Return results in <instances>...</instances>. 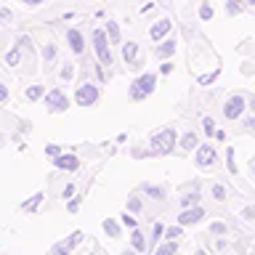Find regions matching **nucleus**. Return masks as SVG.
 I'll use <instances>...</instances> for the list:
<instances>
[{"mask_svg":"<svg viewBox=\"0 0 255 255\" xmlns=\"http://www.w3.org/2000/svg\"><path fill=\"white\" fill-rule=\"evenodd\" d=\"M181 234H183L181 226H167V229H165V239H175V242H178Z\"/></svg>","mask_w":255,"mask_h":255,"instance_id":"nucleus-30","label":"nucleus"},{"mask_svg":"<svg viewBox=\"0 0 255 255\" xmlns=\"http://www.w3.org/2000/svg\"><path fill=\"white\" fill-rule=\"evenodd\" d=\"M202 125H205V133H207V135H215V130H218L210 117H205V120H202Z\"/></svg>","mask_w":255,"mask_h":255,"instance_id":"nucleus-36","label":"nucleus"},{"mask_svg":"<svg viewBox=\"0 0 255 255\" xmlns=\"http://www.w3.org/2000/svg\"><path fill=\"white\" fill-rule=\"evenodd\" d=\"M194 162H197V167H213L218 162V151H215L213 143H199L194 149Z\"/></svg>","mask_w":255,"mask_h":255,"instance_id":"nucleus-6","label":"nucleus"},{"mask_svg":"<svg viewBox=\"0 0 255 255\" xmlns=\"http://www.w3.org/2000/svg\"><path fill=\"white\" fill-rule=\"evenodd\" d=\"M250 109H253V117L245 120V128H250V130H255V96L250 99Z\"/></svg>","mask_w":255,"mask_h":255,"instance_id":"nucleus-35","label":"nucleus"},{"mask_svg":"<svg viewBox=\"0 0 255 255\" xmlns=\"http://www.w3.org/2000/svg\"><path fill=\"white\" fill-rule=\"evenodd\" d=\"M226 165H229V170H231V173L237 170V162H234V149H229V154H226Z\"/></svg>","mask_w":255,"mask_h":255,"instance_id":"nucleus-38","label":"nucleus"},{"mask_svg":"<svg viewBox=\"0 0 255 255\" xmlns=\"http://www.w3.org/2000/svg\"><path fill=\"white\" fill-rule=\"evenodd\" d=\"M167 72H173V64H170V61L162 64V75H167Z\"/></svg>","mask_w":255,"mask_h":255,"instance_id":"nucleus-43","label":"nucleus"},{"mask_svg":"<svg viewBox=\"0 0 255 255\" xmlns=\"http://www.w3.org/2000/svg\"><path fill=\"white\" fill-rule=\"evenodd\" d=\"M61 151H64V149H61V146H56V143H48V146H45V154L51 157V159H53V157H59Z\"/></svg>","mask_w":255,"mask_h":255,"instance_id":"nucleus-34","label":"nucleus"},{"mask_svg":"<svg viewBox=\"0 0 255 255\" xmlns=\"http://www.w3.org/2000/svg\"><path fill=\"white\" fill-rule=\"evenodd\" d=\"M175 253H178V242L175 239H165V245H159L154 250V255H175Z\"/></svg>","mask_w":255,"mask_h":255,"instance_id":"nucleus-21","label":"nucleus"},{"mask_svg":"<svg viewBox=\"0 0 255 255\" xmlns=\"http://www.w3.org/2000/svg\"><path fill=\"white\" fill-rule=\"evenodd\" d=\"M123 59H125L128 67H133V64L138 61V43H133V40L123 43Z\"/></svg>","mask_w":255,"mask_h":255,"instance_id":"nucleus-15","label":"nucleus"},{"mask_svg":"<svg viewBox=\"0 0 255 255\" xmlns=\"http://www.w3.org/2000/svg\"><path fill=\"white\" fill-rule=\"evenodd\" d=\"M61 194H64V199H72V194H75V183H67Z\"/></svg>","mask_w":255,"mask_h":255,"instance_id":"nucleus-39","label":"nucleus"},{"mask_svg":"<svg viewBox=\"0 0 255 255\" xmlns=\"http://www.w3.org/2000/svg\"><path fill=\"white\" fill-rule=\"evenodd\" d=\"M21 3H27V5H40V3H45V0H21Z\"/></svg>","mask_w":255,"mask_h":255,"instance_id":"nucleus-44","label":"nucleus"},{"mask_svg":"<svg viewBox=\"0 0 255 255\" xmlns=\"http://www.w3.org/2000/svg\"><path fill=\"white\" fill-rule=\"evenodd\" d=\"M170 35V19H159L157 24H151L149 29V37L154 40V43H162V40Z\"/></svg>","mask_w":255,"mask_h":255,"instance_id":"nucleus-12","label":"nucleus"},{"mask_svg":"<svg viewBox=\"0 0 255 255\" xmlns=\"http://www.w3.org/2000/svg\"><path fill=\"white\" fill-rule=\"evenodd\" d=\"M69 213H77V207H80V197H75V199H69Z\"/></svg>","mask_w":255,"mask_h":255,"instance_id":"nucleus-41","label":"nucleus"},{"mask_svg":"<svg viewBox=\"0 0 255 255\" xmlns=\"http://www.w3.org/2000/svg\"><path fill=\"white\" fill-rule=\"evenodd\" d=\"M45 93H48V91H45L43 85H29V88H27V99H29V101L45 99Z\"/></svg>","mask_w":255,"mask_h":255,"instance_id":"nucleus-22","label":"nucleus"},{"mask_svg":"<svg viewBox=\"0 0 255 255\" xmlns=\"http://www.w3.org/2000/svg\"><path fill=\"white\" fill-rule=\"evenodd\" d=\"M99 96H101L99 85L83 80V83L77 85V91H75V101H77V107H96V104H99Z\"/></svg>","mask_w":255,"mask_h":255,"instance_id":"nucleus-4","label":"nucleus"},{"mask_svg":"<svg viewBox=\"0 0 255 255\" xmlns=\"http://www.w3.org/2000/svg\"><path fill=\"white\" fill-rule=\"evenodd\" d=\"M21 48H24V43H21V37H19V40H16V45L5 53V64H8V67H19V61H21Z\"/></svg>","mask_w":255,"mask_h":255,"instance_id":"nucleus-17","label":"nucleus"},{"mask_svg":"<svg viewBox=\"0 0 255 255\" xmlns=\"http://www.w3.org/2000/svg\"><path fill=\"white\" fill-rule=\"evenodd\" d=\"M242 112H245V96H229L226 99V107H223V115H226V120H239L242 117Z\"/></svg>","mask_w":255,"mask_h":255,"instance_id":"nucleus-8","label":"nucleus"},{"mask_svg":"<svg viewBox=\"0 0 255 255\" xmlns=\"http://www.w3.org/2000/svg\"><path fill=\"white\" fill-rule=\"evenodd\" d=\"M242 8H245V3H242V0H229V3H226V11H229V16H237V13H242Z\"/></svg>","mask_w":255,"mask_h":255,"instance_id":"nucleus-29","label":"nucleus"},{"mask_svg":"<svg viewBox=\"0 0 255 255\" xmlns=\"http://www.w3.org/2000/svg\"><path fill=\"white\" fill-rule=\"evenodd\" d=\"M56 59V45L53 43H45L43 45V64H51Z\"/></svg>","mask_w":255,"mask_h":255,"instance_id":"nucleus-27","label":"nucleus"},{"mask_svg":"<svg viewBox=\"0 0 255 255\" xmlns=\"http://www.w3.org/2000/svg\"><path fill=\"white\" fill-rule=\"evenodd\" d=\"M197 146H199V138H197L194 130H186L178 138V149H183V151H191V149H197Z\"/></svg>","mask_w":255,"mask_h":255,"instance_id":"nucleus-16","label":"nucleus"},{"mask_svg":"<svg viewBox=\"0 0 255 255\" xmlns=\"http://www.w3.org/2000/svg\"><path fill=\"white\" fill-rule=\"evenodd\" d=\"M162 237H165V226L162 223H154V226H151V234H149V250H154Z\"/></svg>","mask_w":255,"mask_h":255,"instance_id":"nucleus-19","label":"nucleus"},{"mask_svg":"<svg viewBox=\"0 0 255 255\" xmlns=\"http://www.w3.org/2000/svg\"><path fill=\"white\" fill-rule=\"evenodd\" d=\"M157 91V72H143L128 85V99L130 101H143Z\"/></svg>","mask_w":255,"mask_h":255,"instance_id":"nucleus-2","label":"nucleus"},{"mask_svg":"<svg viewBox=\"0 0 255 255\" xmlns=\"http://www.w3.org/2000/svg\"><path fill=\"white\" fill-rule=\"evenodd\" d=\"M80 242H83V231H72L67 239H61V242H56L51 247V255H72Z\"/></svg>","mask_w":255,"mask_h":255,"instance_id":"nucleus-7","label":"nucleus"},{"mask_svg":"<svg viewBox=\"0 0 255 255\" xmlns=\"http://www.w3.org/2000/svg\"><path fill=\"white\" fill-rule=\"evenodd\" d=\"M245 218H247V221L255 218V207H245Z\"/></svg>","mask_w":255,"mask_h":255,"instance_id":"nucleus-42","label":"nucleus"},{"mask_svg":"<svg viewBox=\"0 0 255 255\" xmlns=\"http://www.w3.org/2000/svg\"><path fill=\"white\" fill-rule=\"evenodd\" d=\"M53 165L64 173H75V170H80V157L77 154H64L61 151L59 157H53Z\"/></svg>","mask_w":255,"mask_h":255,"instance_id":"nucleus-10","label":"nucleus"},{"mask_svg":"<svg viewBox=\"0 0 255 255\" xmlns=\"http://www.w3.org/2000/svg\"><path fill=\"white\" fill-rule=\"evenodd\" d=\"M245 3H247V5H255V0H245Z\"/></svg>","mask_w":255,"mask_h":255,"instance_id":"nucleus-47","label":"nucleus"},{"mask_svg":"<svg viewBox=\"0 0 255 255\" xmlns=\"http://www.w3.org/2000/svg\"><path fill=\"white\" fill-rule=\"evenodd\" d=\"M175 143H178V133H175V128H162L159 133H154L149 138V157H165L170 154L175 149Z\"/></svg>","mask_w":255,"mask_h":255,"instance_id":"nucleus-1","label":"nucleus"},{"mask_svg":"<svg viewBox=\"0 0 255 255\" xmlns=\"http://www.w3.org/2000/svg\"><path fill=\"white\" fill-rule=\"evenodd\" d=\"M59 77L64 80V83H69V80L75 77V64H67V61H64V67H61V72H59Z\"/></svg>","mask_w":255,"mask_h":255,"instance_id":"nucleus-28","label":"nucleus"},{"mask_svg":"<svg viewBox=\"0 0 255 255\" xmlns=\"http://www.w3.org/2000/svg\"><path fill=\"white\" fill-rule=\"evenodd\" d=\"M43 104H45V109L51 112V115H61V112L69 109V99H67V93H64V88H53V91H48Z\"/></svg>","mask_w":255,"mask_h":255,"instance_id":"nucleus-5","label":"nucleus"},{"mask_svg":"<svg viewBox=\"0 0 255 255\" xmlns=\"http://www.w3.org/2000/svg\"><path fill=\"white\" fill-rule=\"evenodd\" d=\"M123 226L135 229V215H133V213H125V215H123Z\"/></svg>","mask_w":255,"mask_h":255,"instance_id":"nucleus-37","label":"nucleus"},{"mask_svg":"<svg viewBox=\"0 0 255 255\" xmlns=\"http://www.w3.org/2000/svg\"><path fill=\"white\" fill-rule=\"evenodd\" d=\"M143 210V202H141V197L138 194H130V197H128V213H141Z\"/></svg>","mask_w":255,"mask_h":255,"instance_id":"nucleus-23","label":"nucleus"},{"mask_svg":"<svg viewBox=\"0 0 255 255\" xmlns=\"http://www.w3.org/2000/svg\"><path fill=\"white\" fill-rule=\"evenodd\" d=\"M3 141H5V138H3V135H0V146H3Z\"/></svg>","mask_w":255,"mask_h":255,"instance_id":"nucleus-48","label":"nucleus"},{"mask_svg":"<svg viewBox=\"0 0 255 255\" xmlns=\"http://www.w3.org/2000/svg\"><path fill=\"white\" fill-rule=\"evenodd\" d=\"M210 234L213 237H223V234H229V226L223 221H213L210 223Z\"/></svg>","mask_w":255,"mask_h":255,"instance_id":"nucleus-26","label":"nucleus"},{"mask_svg":"<svg viewBox=\"0 0 255 255\" xmlns=\"http://www.w3.org/2000/svg\"><path fill=\"white\" fill-rule=\"evenodd\" d=\"M8 101V88H5V83L0 80V104H5Z\"/></svg>","mask_w":255,"mask_h":255,"instance_id":"nucleus-40","label":"nucleus"},{"mask_svg":"<svg viewBox=\"0 0 255 255\" xmlns=\"http://www.w3.org/2000/svg\"><path fill=\"white\" fill-rule=\"evenodd\" d=\"M175 48H178V45H175V40L167 37V40H162V43L157 45V56H159V59H173Z\"/></svg>","mask_w":255,"mask_h":255,"instance_id":"nucleus-18","label":"nucleus"},{"mask_svg":"<svg viewBox=\"0 0 255 255\" xmlns=\"http://www.w3.org/2000/svg\"><path fill=\"white\" fill-rule=\"evenodd\" d=\"M213 197L218 199V202H223V199H226V186H221V183H215V186H213Z\"/></svg>","mask_w":255,"mask_h":255,"instance_id":"nucleus-32","label":"nucleus"},{"mask_svg":"<svg viewBox=\"0 0 255 255\" xmlns=\"http://www.w3.org/2000/svg\"><path fill=\"white\" fill-rule=\"evenodd\" d=\"M194 205H199V191H186L181 197V207H194Z\"/></svg>","mask_w":255,"mask_h":255,"instance_id":"nucleus-25","label":"nucleus"},{"mask_svg":"<svg viewBox=\"0 0 255 255\" xmlns=\"http://www.w3.org/2000/svg\"><path fill=\"white\" fill-rule=\"evenodd\" d=\"M250 167H253V175H255V159H253V162H250Z\"/></svg>","mask_w":255,"mask_h":255,"instance_id":"nucleus-46","label":"nucleus"},{"mask_svg":"<svg viewBox=\"0 0 255 255\" xmlns=\"http://www.w3.org/2000/svg\"><path fill=\"white\" fill-rule=\"evenodd\" d=\"M107 35H109V40H112V45H120L123 40H120V27L115 21H107Z\"/></svg>","mask_w":255,"mask_h":255,"instance_id":"nucleus-24","label":"nucleus"},{"mask_svg":"<svg viewBox=\"0 0 255 255\" xmlns=\"http://www.w3.org/2000/svg\"><path fill=\"white\" fill-rule=\"evenodd\" d=\"M101 226H104V234H107V237H112V239L120 237V223H117L115 218H104Z\"/></svg>","mask_w":255,"mask_h":255,"instance_id":"nucleus-20","label":"nucleus"},{"mask_svg":"<svg viewBox=\"0 0 255 255\" xmlns=\"http://www.w3.org/2000/svg\"><path fill=\"white\" fill-rule=\"evenodd\" d=\"M40 199H43V194H35V197L29 199V202H24V205H21V210H29V213H32V210H35V207L40 205Z\"/></svg>","mask_w":255,"mask_h":255,"instance_id":"nucleus-31","label":"nucleus"},{"mask_svg":"<svg viewBox=\"0 0 255 255\" xmlns=\"http://www.w3.org/2000/svg\"><path fill=\"white\" fill-rule=\"evenodd\" d=\"M130 247H133L135 253H146L149 250V239L143 237V231L130 229Z\"/></svg>","mask_w":255,"mask_h":255,"instance_id":"nucleus-14","label":"nucleus"},{"mask_svg":"<svg viewBox=\"0 0 255 255\" xmlns=\"http://www.w3.org/2000/svg\"><path fill=\"white\" fill-rule=\"evenodd\" d=\"M202 218H205V210H202L199 205L183 207V213H178V223H181V226H197Z\"/></svg>","mask_w":255,"mask_h":255,"instance_id":"nucleus-9","label":"nucleus"},{"mask_svg":"<svg viewBox=\"0 0 255 255\" xmlns=\"http://www.w3.org/2000/svg\"><path fill=\"white\" fill-rule=\"evenodd\" d=\"M199 16H202L205 21H210V19H213V5H210V3H202V8H199Z\"/></svg>","mask_w":255,"mask_h":255,"instance_id":"nucleus-33","label":"nucleus"},{"mask_svg":"<svg viewBox=\"0 0 255 255\" xmlns=\"http://www.w3.org/2000/svg\"><path fill=\"white\" fill-rule=\"evenodd\" d=\"M123 255H135V250H125Z\"/></svg>","mask_w":255,"mask_h":255,"instance_id":"nucleus-45","label":"nucleus"},{"mask_svg":"<svg viewBox=\"0 0 255 255\" xmlns=\"http://www.w3.org/2000/svg\"><path fill=\"white\" fill-rule=\"evenodd\" d=\"M67 45L72 53L83 56L85 53V40H83V32L80 29H67Z\"/></svg>","mask_w":255,"mask_h":255,"instance_id":"nucleus-11","label":"nucleus"},{"mask_svg":"<svg viewBox=\"0 0 255 255\" xmlns=\"http://www.w3.org/2000/svg\"><path fill=\"white\" fill-rule=\"evenodd\" d=\"M141 191H143L149 199H157V202H162V199L167 197L165 186H159V183H141Z\"/></svg>","mask_w":255,"mask_h":255,"instance_id":"nucleus-13","label":"nucleus"},{"mask_svg":"<svg viewBox=\"0 0 255 255\" xmlns=\"http://www.w3.org/2000/svg\"><path fill=\"white\" fill-rule=\"evenodd\" d=\"M93 51H96V59H99L101 67H109L112 61V51H109V45H112V40L107 35V29H93Z\"/></svg>","mask_w":255,"mask_h":255,"instance_id":"nucleus-3","label":"nucleus"}]
</instances>
